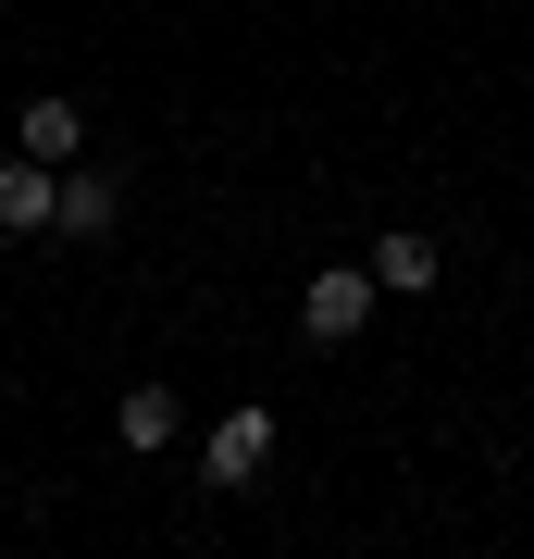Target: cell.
<instances>
[{
    "mask_svg": "<svg viewBox=\"0 0 534 559\" xmlns=\"http://www.w3.org/2000/svg\"><path fill=\"white\" fill-rule=\"evenodd\" d=\"M50 200H62V162H38V150H25V162H0V237H38Z\"/></svg>",
    "mask_w": 534,
    "mask_h": 559,
    "instance_id": "obj_3",
    "label": "cell"
},
{
    "mask_svg": "<svg viewBox=\"0 0 534 559\" xmlns=\"http://www.w3.org/2000/svg\"><path fill=\"white\" fill-rule=\"evenodd\" d=\"M373 299H385L373 261H348V274H311V286H298V336H311V348H348L360 323H373Z\"/></svg>",
    "mask_w": 534,
    "mask_h": 559,
    "instance_id": "obj_1",
    "label": "cell"
},
{
    "mask_svg": "<svg viewBox=\"0 0 534 559\" xmlns=\"http://www.w3.org/2000/svg\"><path fill=\"white\" fill-rule=\"evenodd\" d=\"M50 224H62V237H99V224H112V175H62Z\"/></svg>",
    "mask_w": 534,
    "mask_h": 559,
    "instance_id": "obj_7",
    "label": "cell"
},
{
    "mask_svg": "<svg viewBox=\"0 0 534 559\" xmlns=\"http://www.w3.org/2000/svg\"><path fill=\"white\" fill-rule=\"evenodd\" d=\"M436 274H448V261H436V237H385V249H373V286H385V299H423Z\"/></svg>",
    "mask_w": 534,
    "mask_h": 559,
    "instance_id": "obj_4",
    "label": "cell"
},
{
    "mask_svg": "<svg viewBox=\"0 0 534 559\" xmlns=\"http://www.w3.org/2000/svg\"><path fill=\"white\" fill-rule=\"evenodd\" d=\"M25 150H38V162H75L87 150V112L75 100H25Z\"/></svg>",
    "mask_w": 534,
    "mask_h": 559,
    "instance_id": "obj_6",
    "label": "cell"
},
{
    "mask_svg": "<svg viewBox=\"0 0 534 559\" xmlns=\"http://www.w3.org/2000/svg\"><path fill=\"white\" fill-rule=\"evenodd\" d=\"M175 436H187L175 385H124V448H175Z\"/></svg>",
    "mask_w": 534,
    "mask_h": 559,
    "instance_id": "obj_5",
    "label": "cell"
},
{
    "mask_svg": "<svg viewBox=\"0 0 534 559\" xmlns=\"http://www.w3.org/2000/svg\"><path fill=\"white\" fill-rule=\"evenodd\" d=\"M261 460H274V411H224L212 448H199V473L212 485H261Z\"/></svg>",
    "mask_w": 534,
    "mask_h": 559,
    "instance_id": "obj_2",
    "label": "cell"
}]
</instances>
